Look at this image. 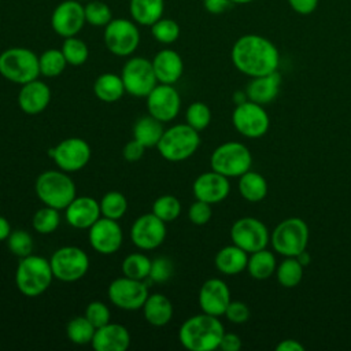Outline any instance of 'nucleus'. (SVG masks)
Returning a JSON list of instances; mask_svg holds the SVG:
<instances>
[{
  "label": "nucleus",
  "mask_w": 351,
  "mask_h": 351,
  "mask_svg": "<svg viewBox=\"0 0 351 351\" xmlns=\"http://www.w3.org/2000/svg\"><path fill=\"white\" fill-rule=\"evenodd\" d=\"M125 85L121 75L114 73H103L93 82V93L100 101L115 103L125 93Z\"/></svg>",
  "instance_id": "obj_30"
},
{
  "label": "nucleus",
  "mask_w": 351,
  "mask_h": 351,
  "mask_svg": "<svg viewBox=\"0 0 351 351\" xmlns=\"http://www.w3.org/2000/svg\"><path fill=\"white\" fill-rule=\"evenodd\" d=\"M85 11V21L86 23L97 27H104L111 19L112 12L107 3L101 0H89L84 5Z\"/></svg>",
  "instance_id": "obj_43"
},
{
  "label": "nucleus",
  "mask_w": 351,
  "mask_h": 351,
  "mask_svg": "<svg viewBox=\"0 0 351 351\" xmlns=\"http://www.w3.org/2000/svg\"><path fill=\"white\" fill-rule=\"evenodd\" d=\"M38 66H40V74L48 78H53L60 75L66 66V58L62 52V49L58 48H49L45 49L40 56H38Z\"/></svg>",
  "instance_id": "obj_35"
},
{
  "label": "nucleus",
  "mask_w": 351,
  "mask_h": 351,
  "mask_svg": "<svg viewBox=\"0 0 351 351\" xmlns=\"http://www.w3.org/2000/svg\"><path fill=\"white\" fill-rule=\"evenodd\" d=\"M149 27H151L152 37L158 43H162V44H173L174 41L178 40V37L181 34L180 25L171 18L162 16Z\"/></svg>",
  "instance_id": "obj_42"
},
{
  "label": "nucleus",
  "mask_w": 351,
  "mask_h": 351,
  "mask_svg": "<svg viewBox=\"0 0 351 351\" xmlns=\"http://www.w3.org/2000/svg\"><path fill=\"white\" fill-rule=\"evenodd\" d=\"M239 192L247 202L256 203L266 197L267 182L262 174L248 170L239 177Z\"/></svg>",
  "instance_id": "obj_32"
},
{
  "label": "nucleus",
  "mask_w": 351,
  "mask_h": 351,
  "mask_svg": "<svg viewBox=\"0 0 351 351\" xmlns=\"http://www.w3.org/2000/svg\"><path fill=\"white\" fill-rule=\"evenodd\" d=\"M233 97H234V103H236V106H237V104H240V103H243V101H245V100H248V99H247V93H245V90H244V92H240V90H239V92H236Z\"/></svg>",
  "instance_id": "obj_57"
},
{
  "label": "nucleus",
  "mask_w": 351,
  "mask_h": 351,
  "mask_svg": "<svg viewBox=\"0 0 351 351\" xmlns=\"http://www.w3.org/2000/svg\"><path fill=\"white\" fill-rule=\"evenodd\" d=\"M89 322L95 326V328H100L106 324L110 322L111 319V313L110 308L100 300H93L90 302L86 308H85V314H84Z\"/></svg>",
  "instance_id": "obj_47"
},
{
  "label": "nucleus",
  "mask_w": 351,
  "mask_h": 351,
  "mask_svg": "<svg viewBox=\"0 0 351 351\" xmlns=\"http://www.w3.org/2000/svg\"><path fill=\"white\" fill-rule=\"evenodd\" d=\"M166 239V222L154 213L140 215L130 228V240L133 245L143 251L155 250Z\"/></svg>",
  "instance_id": "obj_17"
},
{
  "label": "nucleus",
  "mask_w": 351,
  "mask_h": 351,
  "mask_svg": "<svg viewBox=\"0 0 351 351\" xmlns=\"http://www.w3.org/2000/svg\"><path fill=\"white\" fill-rule=\"evenodd\" d=\"M51 101V89L38 78L21 85L18 93V106L27 115L43 112Z\"/></svg>",
  "instance_id": "obj_23"
},
{
  "label": "nucleus",
  "mask_w": 351,
  "mask_h": 351,
  "mask_svg": "<svg viewBox=\"0 0 351 351\" xmlns=\"http://www.w3.org/2000/svg\"><path fill=\"white\" fill-rule=\"evenodd\" d=\"M230 239L233 244L243 248L245 252L266 248L270 241V234L266 225L254 217H243L233 222L230 228Z\"/></svg>",
  "instance_id": "obj_15"
},
{
  "label": "nucleus",
  "mask_w": 351,
  "mask_h": 351,
  "mask_svg": "<svg viewBox=\"0 0 351 351\" xmlns=\"http://www.w3.org/2000/svg\"><path fill=\"white\" fill-rule=\"evenodd\" d=\"M197 300L203 313L215 317L223 315L230 303L229 287L221 278H208L200 287Z\"/></svg>",
  "instance_id": "obj_20"
},
{
  "label": "nucleus",
  "mask_w": 351,
  "mask_h": 351,
  "mask_svg": "<svg viewBox=\"0 0 351 351\" xmlns=\"http://www.w3.org/2000/svg\"><path fill=\"white\" fill-rule=\"evenodd\" d=\"M280 85L281 75L278 71H273L262 77H254L245 88L247 99L262 106L269 104L277 97L280 92Z\"/></svg>",
  "instance_id": "obj_26"
},
{
  "label": "nucleus",
  "mask_w": 351,
  "mask_h": 351,
  "mask_svg": "<svg viewBox=\"0 0 351 351\" xmlns=\"http://www.w3.org/2000/svg\"><path fill=\"white\" fill-rule=\"evenodd\" d=\"M77 1H81V3H82V1H89V0H77Z\"/></svg>",
  "instance_id": "obj_59"
},
{
  "label": "nucleus",
  "mask_w": 351,
  "mask_h": 351,
  "mask_svg": "<svg viewBox=\"0 0 351 351\" xmlns=\"http://www.w3.org/2000/svg\"><path fill=\"white\" fill-rule=\"evenodd\" d=\"M59 223H60L59 210L49 206H44L43 208H38L32 218V226L40 234L53 233L58 229Z\"/></svg>",
  "instance_id": "obj_39"
},
{
  "label": "nucleus",
  "mask_w": 351,
  "mask_h": 351,
  "mask_svg": "<svg viewBox=\"0 0 351 351\" xmlns=\"http://www.w3.org/2000/svg\"><path fill=\"white\" fill-rule=\"evenodd\" d=\"M89 144L80 137H69L58 145L48 149V156L53 160L58 169L66 173H74L84 169L90 159Z\"/></svg>",
  "instance_id": "obj_14"
},
{
  "label": "nucleus",
  "mask_w": 351,
  "mask_h": 351,
  "mask_svg": "<svg viewBox=\"0 0 351 351\" xmlns=\"http://www.w3.org/2000/svg\"><path fill=\"white\" fill-rule=\"evenodd\" d=\"M151 262L145 254L141 252H133L129 254L121 265L122 274L134 280H145L149 277V270H151Z\"/></svg>",
  "instance_id": "obj_36"
},
{
  "label": "nucleus",
  "mask_w": 351,
  "mask_h": 351,
  "mask_svg": "<svg viewBox=\"0 0 351 351\" xmlns=\"http://www.w3.org/2000/svg\"><path fill=\"white\" fill-rule=\"evenodd\" d=\"M303 269L304 266L295 256H285L276 269L277 281L284 288H295L303 278Z\"/></svg>",
  "instance_id": "obj_34"
},
{
  "label": "nucleus",
  "mask_w": 351,
  "mask_h": 351,
  "mask_svg": "<svg viewBox=\"0 0 351 351\" xmlns=\"http://www.w3.org/2000/svg\"><path fill=\"white\" fill-rule=\"evenodd\" d=\"M141 310L145 321L152 326H165L173 318V304L163 293L148 295Z\"/></svg>",
  "instance_id": "obj_27"
},
{
  "label": "nucleus",
  "mask_w": 351,
  "mask_h": 351,
  "mask_svg": "<svg viewBox=\"0 0 351 351\" xmlns=\"http://www.w3.org/2000/svg\"><path fill=\"white\" fill-rule=\"evenodd\" d=\"M163 122L158 121L152 115L141 117L133 126V138L140 141L145 148L156 147L163 134Z\"/></svg>",
  "instance_id": "obj_31"
},
{
  "label": "nucleus",
  "mask_w": 351,
  "mask_h": 351,
  "mask_svg": "<svg viewBox=\"0 0 351 351\" xmlns=\"http://www.w3.org/2000/svg\"><path fill=\"white\" fill-rule=\"evenodd\" d=\"M60 49L66 58L67 64H71V66L84 64L89 56L88 45L85 44V41H82L77 36L64 38Z\"/></svg>",
  "instance_id": "obj_40"
},
{
  "label": "nucleus",
  "mask_w": 351,
  "mask_h": 351,
  "mask_svg": "<svg viewBox=\"0 0 351 351\" xmlns=\"http://www.w3.org/2000/svg\"><path fill=\"white\" fill-rule=\"evenodd\" d=\"M152 67L159 84L174 85L184 73V62L181 55L170 48L160 49L155 53Z\"/></svg>",
  "instance_id": "obj_25"
},
{
  "label": "nucleus",
  "mask_w": 351,
  "mask_h": 351,
  "mask_svg": "<svg viewBox=\"0 0 351 351\" xmlns=\"http://www.w3.org/2000/svg\"><path fill=\"white\" fill-rule=\"evenodd\" d=\"M53 278L63 282H74L82 278L89 269V256L75 245L58 248L49 258Z\"/></svg>",
  "instance_id": "obj_10"
},
{
  "label": "nucleus",
  "mask_w": 351,
  "mask_h": 351,
  "mask_svg": "<svg viewBox=\"0 0 351 351\" xmlns=\"http://www.w3.org/2000/svg\"><path fill=\"white\" fill-rule=\"evenodd\" d=\"M121 78L126 93L134 97H147L159 84L152 67V62L143 56L129 58L121 71Z\"/></svg>",
  "instance_id": "obj_11"
},
{
  "label": "nucleus",
  "mask_w": 351,
  "mask_h": 351,
  "mask_svg": "<svg viewBox=\"0 0 351 351\" xmlns=\"http://www.w3.org/2000/svg\"><path fill=\"white\" fill-rule=\"evenodd\" d=\"M107 295L115 307L126 311H136L143 307L148 298V285L143 280L122 276L110 282Z\"/></svg>",
  "instance_id": "obj_13"
},
{
  "label": "nucleus",
  "mask_w": 351,
  "mask_h": 351,
  "mask_svg": "<svg viewBox=\"0 0 351 351\" xmlns=\"http://www.w3.org/2000/svg\"><path fill=\"white\" fill-rule=\"evenodd\" d=\"M34 191L44 206L53 207L59 211L64 210L77 196L74 181L60 169L43 171L36 180Z\"/></svg>",
  "instance_id": "obj_4"
},
{
  "label": "nucleus",
  "mask_w": 351,
  "mask_h": 351,
  "mask_svg": "<svg viewBox=\"0 0 351 351\" xmlns=\"http://www.w3.org/2000/svg\"><path fill=\"white\" fill-rule=\"evenodd\" d=\"M299 262H300V265L302 266H307L308 263H310V261H311V258H310V255H308V252L304 250V251H302L299 255H296L295 256Z\"/></svg>",
  "instance_id": "obj_56"
},
{
  "label": "nucleus",
  "mask_w": 351,
  "mask_h": 351,
  "mask_svg": "<svg viewBox=\"0 0 351 351\" xmlns=\"http://www.w3.org/2000/svg\"><path fill=\"white\" fill-rule=\"evenodd\" d=\"M100 217V204L90 196H75L64 208L67 223L75 229H89Z\"/></svg>",
  "instance_id": "obj_22"
},
{
  "label": "nucleus",
  "mask_w": 351,
  "mask_h": 351,
  "mask_svg": "<svg viewBox=\"0 0 351 351\" xmlns=\"http://www.w3.org/2000/svg\"><path fill=\"white\" fill-rule=\"evenodd\" d=\"M276 252L282 256H296L307 248L308 226L298 217L282 219L270 236Z\"/></svg>",
  "instance_id": "obj_7"
},
{
  "label": "nucleus",
  "mask_w": 351,
  "mask_h": 351,
  "mask_svg": "<svg viewBox=\"0 0 351 351\" xmlns=\"http://www.w3.org/2000/svg\"><path fill=\"white\" fill-rule=\"evenodd\" d=\"M223 333L225 329L218 317L202 311L184 321L178 339L189 351H213L219 347Z\"/></svg>",
  "instance_id": "obj_2"
},
{
  "label": "nucleus",
  "mask_w": 351,
  "mask_h": 351,
  "mask_svg": "<svg viewBox=\"0 0 351 351\" xmlns=\"http://www.w3.org/2000/svg\"><path fill=\"white\" fill-rule=\"evenodd\" d=\"M233 4H248V3H252L255 0H230Z\"/></svg>",
  "instance_id": "obj_58"
},
{
  "label": "nucleus",
  "mask_w": 351,
  "mask_h": 351,
  "mask_svg": "<svg viewBox=\"0 0 351 351\" xmlns=\"http://www.w3.org/2000/svg\"><path fill=\"white\" fill-rule=\"evenodd\" d=\"M53 273L49 259L34 254L19 258L15 270V284L22 295L27 298L40 296L51 287Z\"/></svg>",
  "instance_id": "obj_3"
},
{
  "label": "nucleus",
  "mask_w": 351,
  "mask_h": 351,
  "mask_svg": "<svg viewBox=\"0 0 351 351\" xmlns=\"http://www.w3.org/2000/svg\"><path fill=\"white\" fill-rule=\"evenodd\" d=\"M230 0H203V7L207 12L218 15L228 11L232 7Z\"/></svg>",
  "instance_id": "obj_52"
},
{
  "label": "nucleus",
  "mask_w": 351,
  "mask_h": 351,
  "mask_svg": "<svg viewBox=\"0 0 351 351\" xmlns=\"http://www.w3.org/2000/svg\"><path fill=\"white\" fill-rule=\"evenodd\" d=\"M99 204L101 217L115 221L121 219L128 211V200L125 195L118 191H110L106 195H103Z\"/></svg>",
  "instance_id": "obj_38"
},
{
  "label": "nucleus",
  "mask_w": 351,
  "mask_h": 351,
  "mask_svg": "<svg viewBox=\"0 0 351 351\" xmlns=\"http://www.w3.org/2000/svg\"><path fill=\"white\" fill-rule=\"evenodd\" d=\"M248 252L236 244L221 248L214 258V265L218 271L226 276H234L247 269Z\"/></svg>",
  "instance_id": "obj_28"
},
{
  "label": "nucleus",
  "mask_w": 351,
  "mask_h": 351,
  "mask_svg": "<svg viewBox=\"0 0 351 351\" xmlns=\"http://www.w3.org/2000/svg\"><path fill=\"white\" fill-rule=\"evenodd\" d=\"M223 315L228 318V321H230L233 324H243V322L248 321V318H250V308L243 302H239V300L232 302L230 300Z\"/></svg>",
  "instance_id": "obj_49"
},
{
  "label": "nucleus",
  "mask_w": 351,
  "mask_h": 351,
  "mask_svg": "<svg viewBox=\"0 0 351 351\" xmlns=\"http://www.w3.org/2000/svg\"><path fill=\"white\" fill-rule=\"evenodd\" d=\"M152 213L162 221L173 222L181 214V202L173 195H163L152 203Z\"/></svg>",
  "instance_id": "obj_41"
},
{
  "label": "nucleus",
  "mask_w": 351,
  "mask_h": 351,
  "mask_svg": "<svg viewBox=\"0 0 351 351\" xmlns=\"http://www.w3.org/2000/svg\"><path fill=\"white\" fill-rule=\"evenodd\" d=\"M147 148L140 143L137 141L136 138H132L129 143H126V145L123 147L122 149V155L123 158L128 160V162H137L143 158L144 155V151Z\"/></svg>",
  "instance_id": "obj_50"
},
{
  "label": "nucleus",
  "mask_w": 351,
  "mask_h": 351,
  "mask_svg": "<svg viewBox=\"0 0 351 351\" xmlns=\"http://www.w3.org/2000/svg\"><path fill=\"white\" fill-rule=\"evenodd\" d=\"M213 217V208L210 203L203 200L193 202L188 208V218L195 225H206Z\"/></svg>",
  "instance_id": "obj_48"
},
{
  "label": "nucleus",
  "mask_w": 351,
  "mask_h": 351,
  "mask_svg": "<svg viewBox=\"0 0 351 351\" xmlns=\"http://www.w3.org/2000/svg\"><path fill=\"white\" fill-rule=\"evenodd\" d=\"M289 7L300 15H308L318 7V0H288Z\"/></svg>",
  "instance_id": "obj_51"
},
{
  "label": "nucleus",
  "mask_w": 351,
  "mask_h": 351,
  "mask_svg": "<svg viewBox=\"0 0 351 351\" xmlns=\"http://www.w3.org/2000/svg\"><path fill=\"white\" fill-rule=\"evenodd\" d=\"M233 66L248 77H262L277 71L280 53L274 43L259 34H244L239 37L232 49Z\"/></svg>",
  "instance_id": "obj_1"
},
{
  "label": "nucleus",
  "mask_w": 351,
  "mask_h": 351,
  "mask_svg": "<svg viewBox=\"0 0 351 351\" xmlns=\"http://www.w3.org/2000/svg\"><path fill=\"white\" fill-rule=\"evenodd\" d=\"M173 271H174V267L171 261L166 256H158L151 262V270H149L148 278L152 282L162 284V282H166L173 276Z\"/></svg>",
  "instance_id": "obj_46"
},
{
  "label": "nucleus",
  "mask_w": 351,
  "mask_h": 351,
  "mask_svg": "<svg viewBox=\"0 0 351 351\" xmlns=\"http://www.w3.org/2000/svg\"><path fill=\"white\" fill-rule=\"evenodd\" d=\"M148 114L160 122L173 121L181 108L178 90L169 84H158L147 96Z\"/></svg>",
  "instance_id": "obj_18"
},
{
  "label": "nucleus",
  "mask_w": 351,
  "mask_h": 351,
  "mask_svg": "<svg viewBox=\"0 0 351 351\" xmlns=\"http://www.w3.org/2000/svg\"><path fill=\"white\" fill-rule=\"evenodd\" d=\"M200 145L196 129L185 123H177L165 129L156 148L162 158L169 162H181L191 158Z\"/></svg>",
  "instance_id": "obj_5"
},
{
  "label": "nucleus",
  "mask_w": 351,
  "mask_h": 351,
  "mask_svg": "<svg viewBox=\"0 0 351 351\" xmlns=\"http://www.w3.org/2000/svg\"><path fill=\"white\" fill-rule=\"evenodd\" d=\"M165 0H130L129 12L140 26H151L163 16Z\"/></svg>",
  "instance_id": "obj_29"
},
{
  "label": "nucleus",
  "mask_w": 351,
  "mask_h": 351,
  "mask_svg": "<svg viewBox=\"0 0 351 351\" xmlns=\"http://www.w3.org/2000/svg\"><path fill=\"white\" fill-rule=\"evenodd\" d=\"M218 348L222 351H239L241 348V339L236 333H223Z\"/></svg>",
  "instance_id": "obj_53"
},
{
  "label": "nucleus",
  "mask_w": 351,
  "mask_h": 351,
  "mask_svg": "<svg viewBox=\"0 0 351 351\" xmlns=\"http://www.w3.org/2000/svg\"><path fill=\"white\" fill-rule=\"evenodd\" d=\"M12 230H11V225H10L8 219L4 218L3 215H0V241L7 240Z\"/></svg>",
  "instance_id": "obj_55"
},
{
  "label": "nucleus",
  "mask_w": 351,
  "mask_h": 351,
  "mask_svg": "<svg viewBox=\"0 0 351 351\" xmlns=\"http://www.w3.org/2000/svg\"><path fill=\"white\" fill-rule=\"evenodd\" d=\"M106 48L115 56H130L140 44V30L133 19L112 18L103 33Z\"/></svg>",
  "instance_id": "obj_9"
},
{
  "label": "nucleus",
  "mask_w": 351,
  "mask_h": 351,
  "mask_svg": "<svg viewBox=\"0 0 351 351\" xmlns=\"http://www.w3.org/2000/svg\"><path fill=\"white\" fill-rule=\"evenodd\" d=\"M232 123L241 136L247 138H259L267 133L270 119L262 104L245 100L237 104L233 110Z\"/></svg>",
  "instance_id": "obj_12"
},
{
  "label": "nucleus",
  "mask_w": 351,
  "mask_h": 351,
  "mask_svg": "<svg viewBox=\"0 0 351 351\" xmlns=\"http://www.w3.org/2000/svg\"><path fill=\"white\" fill-rule=\"evenodd\" d=\"M88 240L96 252L101 255H111L117 252L122 245V228L115 219L100 217L88 229Z\"/></svg>",
  "instance_id": "obj_19"
},
{
  "label": "nucleus",
  "mask_w": 351,
  "mask_h": 351,
  "mask_svg": "<svg viewBox=\"0 0 351 351\" xmlns=\"http://www.w3.org/2000/svg\"><path fill=\"white\" fill-rule=\"evenodd\" d=\"M0 75L10 82L23 85L38 78V56L29 48L11 47L0 53Z\"/></svg>",
  "instance_id": "obj_6"
},
{
  "label": "nucleus",
  "mask_w": 351,
  "mask_h": 351,
  "mask_svg": "<svg viewBox=\"0 0 351 351\" xmlns=\"http://www.w3.org/2000/svg\"><path fill=\"white\" fill-rule=\"evenodd\" d=\"M211 170L230 178L240 177L250 170L252 155L250 149L237 141H228L218 145L210 156Z\"/></svg>",
  "instance_id": "obj_8"
},
{
  "label": "nucleus",
  "mask_w": 351,
  "mask_h": 351,
  "mask_svg": "<svg viewBox=\"0 0 351 351\" xmlns=\"http://www.w3.org/2000/svg\"><path fill=\"white\" fill-rule=\"evenodd\" d=\"M277 351H303L304 346L300 344L298 340L293 339H285L281 340L277 346H276Z\"/></svg>",
  "instance_id": "obj_54"
},
{
  "label": "nucleus",
  "mask_w": 351,
  "mask_h": 351,
  "mask_svg": "<svg viewBox=\"0 0 351 351\" xmlns=\"http://www.w3.org/2000/svg\"><path fill=\"white\" fill-rule=\"evenodd\" d=\"M5 241H7V247H8L10 252L14 256L23 258V256H27L33 252V247H34L33 245V239L23 229L12 230Z\"/></svg>",
  "instance_id": "obj_45"
},
{
  "label": "nucleus",
  "mask_w": 351,
  "mask_h": 351,
  "mask_svg": "<svg viewBox=\"0 0 351 351\" xmlns=\"http://www.w3.org/2000/svg\"><path fill=\"white\" fill-rule=\"evenodd\" d=\"M85 23L84 5L77 0L60 1L51 14V27L63 38L77 36L84 29Z\"/></svg>",
  "instance_id": "obj_16"
},
{
  "label": "nucleus",
  "mask_w": 351,
  "mask_h": 351,
  "mask_svg": "<svg viewBox=\"0 0 351 351\" xmlns=\"http://www.w3.org/2000/svg\"><path fill=\"white\" fill-rule=\"evenodd\" d=\"M276 269H277V262H276L274 254L265 248L255 251L251 254V256H248L247 270L250 276L255 280H266L271 277Z\"/></svg>",
  "instance_id": "obj_33"
},
{
  "label": "nucleus",
  "mask_w": 351,
  "mask_h": 351,
  "mask_svg": "<svg viewBox=\"0 0 351 351\" xmlns=\"http://www.w3.org/2000/svg\"><path fill=\"white\" fill-rule=\"evenodd\" d=\"M95 330L96 328L89 322V319L85 315L71 318L66 326L67 339L78 346L89 344L93 339Z\"/></svg>",
  "instance_id": "obj_37"
},
{
  "label": "nucleus",
  "mask_w": 351,
  "mask_h": 351,
  "mask_svg": "<svg viewBox=\"0 0 351 351\" xmlns=\"http://www.w3.org/2000/svg\"><path fill=\"white\" fill-rule=\"evenodd\" d=\"M192 192L197 200L215 204L228 197L230 192V184L228 177L211 170L196 177L192 185Z\"/></svg>",
  "instance_id": "obj_21"
},
{
  "label": "nucleus",
  "mask_w": 351,
  "mask_h": 351,
  "mask_svg": "<svg viewBox=\"0 0 351 351\" xmlns=\"http://www.w3.org/2000/svg\"><path fill=\"white\" fill-rule=\"evenodd\" d=\"M90 344L96 351H125L130 346V333L126 326L108 322L96 328Z\"/></svg>",
  "instance_id": "obj_24"
},
{
  "label": "nucleus",
  "mask_w": 351,
  "mask_h": 351,
  "mask_svg": "<svg viewBox=\"0 0 351 351\" xmlns=\"http://www.w3.org/2000/svg\"><path fill=\"white\" fill-rule=\"evenodd\" d=\"M185 121L189 126L197 132L206 129L211 122V110L207 104L202 101H193L189 104L185 112Z\"/></svg>",
  "instance_id": "obj_44"
}]
</instances>
